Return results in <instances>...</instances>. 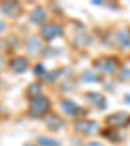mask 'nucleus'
Returning a JSON list of instances; mask_svg holds the SVG:
<instances>
[{
  "label": "nucleus",
  "instance_id": "1",
  "mask_svg": "<svg viewBox=\"0 0 130 146\" xmlns=\"http://www.w3.org/2000/svg\"><path fill=\"white\" fill-rule=\"evenodd\" d=\"M106 123L111 127H115V128H118V127H126V125L130 124V115L126 112H116V113H112L107 117Z\"/></svg>",
  "mask_w": 130,
  "mask_h": 146
},
{
  "label": "nucleus",
  "instance_id": "2",
  "mask_svg": "<svg viewBox=\"0 0 130 146\" xmlns=\"http://www.w3.org/2000/svg\"><path fill=\"white\" fill-rule=\"evenodd\" d=\"M47 107H48V102H47V99H46V98H38V99L34 100L30 112L35 116H39V115H42V113L46 112Z\"/></svg>",
  "mask_w": 130,
  "mask_h": 146
},
{
  "label": "nucleus",
  "instance_id": "3",
  "mask_svg": "<svg viewBox=\"0 0 130 146\" xmlns=\"http://www.w3.org/2000/svg\"><path fill=\"white\" fill-rule=\"evenodd\" d=\"M77 129L78 131H81L82 133H92V132H95L98 129V124L94 121H82V123H78L77 124Z\"/></svg>",
  "mask_w": 130,
  "mask_h": 146
},
{
  "label": "nucleus",
  "instance_id": "4",
  "mask_svg": "<svg viewBox=\"0 0 130 146\" xmlns=\"http://www.w3.org/2000/svg\"><path fill=\"white\" fill-rule=\"evenodd\" d=\"M116 40L121 47L124 48H129L130 47V33L127 30H122L120 33H117L116 35Z\"/></svg>",
  "mask_w": 130,
  "mask_h": 146
},
{
  "label": "nucleus",
  "instance_id": "5",
  "mask_svg": "<svg viewBox=\"0 0 130 146\" xmlns=\"http://www.w3.org/2000/svg\"><path fill=\"white\" fill-rule=\"evenodd\" d=\"M96 67L104 73H111L115 69V61L112 59H102V64L96 63Z\"/></svg>",
  "mask_w": 130,
  "mask_h": 146
},
{
  "label": "nucleus",
  "instance_id": "6",
  "mask_svg": "<svg viewBox=\"0 0 130 146\" xmlns=\"http://www.w3.org/2000/svg\"><path fill=\"white\" fill-rule=\"evenodd\" d=\"M60 34V29H59L56 25H48V26L44 27V30H43V35L46 38H53V36L59 35Z\"/></svg>",
  "mask_w": 130,
  "mask_h": 146
},
{
  "label": "nucleus",
  "instance_id": "7",
  "mask_svg": "<svg viewBox=\"0 0 130 146\" xmlns=\"http://www.w3.org/2000/svg\"><path fill=\"white\" fill-rule=\"evenodd\" d=\"M88 97L91 98V100L94 102L95 104H99L100 107H103L102 104H106V99H104L103 95L98 94V93H91V94H88Z\"/></svg>",
  "mask_w": 130,
  "mask_h": 146
},
{
  "label": "nucleus",
  "instance_id": "8",
  "mask_svg": "<svg viewBox=\"0 0 130 146\" xmlns=\"http://www.w3.org/2000/svg\"><path fill=\"white\" fill-rule=\"evenodd\" d=\"M121 77H124V78H130V69H124L122 70Z\"/></svg>",
  "mask_w": 130,
  "mask_h": 146
},
{
  "label": "nucleus",
  "instance_id": "9",
  "mask_svg": "<svg viewBox=\"0 0 130 146\" xmlns=\"http://www.w3.org/2000/svg\"><path fill=\"white\" fill-rule=\"evenodd\" d=\"M86 146H103V145L99 143V142H90L88 145H86Z\"/></svg>",
  "mask_w": 130,
  "mask_h": 146
},
{
  "label": "nucleus",
  "instance_id": "10",
  "mask_svg": "<svg viewBox=\"0 0 130 146\" xmlns=\"http://www.w3.org/2000/svg\"><path fill=\"white\" fill-rule=\"evenodd\" d=\"M124 100L126 102V103H130V94H127V95H125V98H124Z\"/></svg>",
  "mask_w": 130,
  "mask_h": 146
},
{
  "label": "nucleus",
  "instance_id": "11",
  "mask_svg": "<svg viewBox=\"0 0 130 146\" xmlns=\"http://www.w3.org/2000/svg\"><path fill=\"white\" fill-rule=\"evenodd\" d=\"M3 29V24H1V21H0V30Z\"/></svg>",
  "mask_w": 130,
  "mask_h": 146
}]
</instances>
